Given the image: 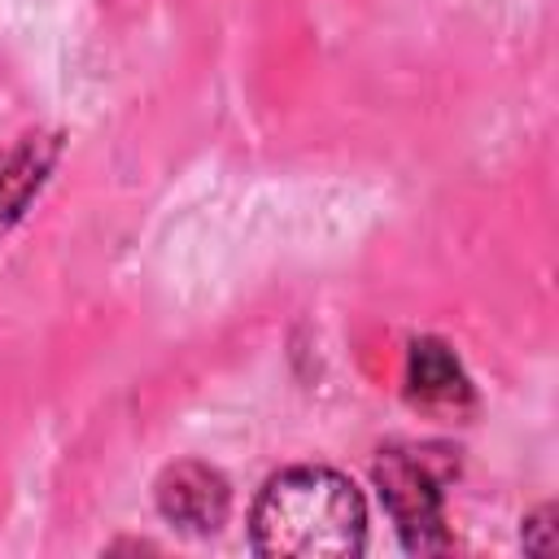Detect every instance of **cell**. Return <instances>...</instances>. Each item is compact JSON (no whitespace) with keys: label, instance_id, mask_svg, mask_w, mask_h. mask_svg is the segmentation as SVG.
<instances>
[{"label":"cell","instance_id":"1","mask_svg":"<svg viewBox=\"0 0 559 559\" xmlns=\"http://www.w3.org/2000/svg\"><path fill=\"white\" fill-rule=\"evenodd\" d=\"M249 537L271 559H345L367 542L362 493L332 467H288L253 502Z\"/></svg>","mask_w":559,"mask_h":559},{"label":"cell","instance_id":"2","mask_svg":"<svg viewBox=\"0 0 559 559\" xmlns=\"http://www.w3.org/2000/svg\"><path fill=\"white\" fill-rule=\"evenodd\" d=\"M376 489H380L406 550L432 555V550L450 546L445 524H441V489H437L424 459H415L411 450H380Z\"/></svg>","mask_w":559,"mask_h":559},{"label":"cell","instance_id":"3","mask_svg":"<svg viewBox=\"0 0 559 559\" xmlns=\"http://www.w3.org/2000/svg\"><path fill=\"white\" fill-rule=\"evenodd\" d=\"M227 507H231L227 480L197 459L170 463L157 476V511L188 533H214L227 520Z\"/></svg>","mask_w":559,"mask_h":559},{"label":"cell","instance_id":"4","mask_svg":"<svg viewBox=\"0 0 559 559\" xmlns=\"http://www.w3.org/2000/svg\"><path fill=\"white\" fill-rule=\"evenodd\" d=\"M411 397L424 402V406H441V411H454L467 402V380L454 362V354L441 345V341H415L411 345Z\"/></svg>","mask_w":559,"mask_h":559},{"label":"cell","instance_id":"5","mask_svg":"<svg viewBox=\"0 0 559 559\" xmlns=\"http://www.w3.org/2000/svg\"><path fill=\"white\" fill-rule=\"evenodd\" d=\"M48 162H52V144H26V148H17L0 166V236L22 214V205L31 201V192L44 183Z\"/></svg>","mask_w":559,"mask_h":559},{"label":"cell","instance_id":"6","mask_svg":"<svg viewBox=\"0 0 559 559\" xmlns=\"http://www.w3.org/2000/svg\"><path fill=\"white\" fill-rule=\"evenodd\" d=\"M550 520H555L550 507H542V511L528 520V528H524V550H533V555H550V550H555V546L542 537V533H550Z\"/></svg>","mask_w":559,"mask_h":559}]
</instances>
